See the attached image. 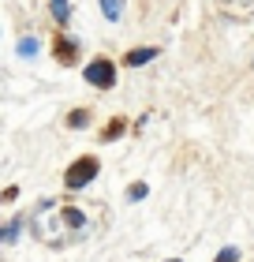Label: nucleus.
Wrapping results in <instances>:
<instances>
[{"instance_id": "f257e3e1", "label": "nucleus", "mask_w": 254, "mask_h": 262, "mask_svg": "<svg viewBox=\"0 0 254 262\" xmlns=\"http://www.w3.org/2000/svg\"><path fill=\"white\" fill-rule=\"evenodd\" d=\"M94 176H98V158H79V161L64 172V184L71 187V191H82Z\"/></svg>"}, {"instance_id": "f03ea898", "label": "nucleus", "mask_w": 254, "mask_h": 262, "mask_svg": "<svg viewBox=\"0 0 254 262\" xmlns=\"http://www.w3.org/2000/svg\"><path fill=\"white\" fill-rule=\"evenodd\" d=\"M82 75H86L90 86L108 90V86L116 82V64H112V60H101V56H98V60H90V64H86V71H82Z\"/></svg>"}, {"instance_id": "7ed1b4c3", "label": "nucleus", "mask_w": 254, "mask_h": 262, "mask_svg": "<svg viewBox=\"0 0 254 262\" xmlns=\"http://www.w3.org/2000/svg\"><path fill=\"white\" fill-rule=\"evenodd\" d=\"M153 56H157V49H150V45H142V49H131V53L124 56V64H127V68H142V64H150Z\"/></svg>"}, {"instance_id": "20e7f679", "label": "nucleus", "mask_w": 254, "mask_h": 262, "mask_svg": "<svg viewBox=\"0 0 254 262\" xmlns=\"http://www.w3.org/2000/svg\"><path fill=\"white\" fill-rule=\"evenodd\" d=\"M101 15L108 23H120V15H124V0H101Z\"/></svg>"}, {"instance_id": "39448f33", "label": "nucleus", "mask_w": 254, "mask_h": 262, "mask_svg": "<svg viewBox=\"0 0 254 262\" xmlns=\"http://www.w3.org/2000/svg\"><path fill=\"white\" fill-rule=\"evenodd\" d=\"M38 49H41V41H38V38H22V41H19V56H34Z\"/></svg>"}, {"instance_id": "423d86ee", "label": "nucleus", "mask_w": 254, "mask_h": 262, "mask_svg": "<svg viewBox=\"0 0 254 262\" xmlns=\"http://www.w3.org/2000/svg\"><path fill=\"white\" fill-rule=\"evenodd\" d=\"M53 15H56L60 23H67V19H71V8H67V0H53Z\"/></svg>"}, {"instance_id": "0eeeda50", "label": "nucleus", "mask_w": 254, "mask_h": 262, "mask_svg": "<svg viewBox=\"0 0 254 262\" xmlns=\"http://www.w3.org/2000/svg\"><path fill=\"white\" fill-rule=\"evenodd\" d=\"M86 120H90V113H86V109H75V113L67 116V124H71V127H86Z\"/></svg>"}, {"instance_id": "6e6552de", "label": "nucleus", "mask_w": 254, "mask_h": 262, "mask_svg": "<svg viewBox=\"0 0 254 262\" xmlns=\"http://www.w3.org/2000/svg\"><path fill=\"white\" fill-rule=\"evenodd\" d=\"M127 199H131V202L146 199V184H135V187H131V191H127Z\"/></svg>"}, {"instance_id": "1a4fd4ad", "label": "nucleus", "mask_w": 254, "mask_h": 262, "mask_svg": "<svg viewBox=\"0 0 254 262\" xmlns=\"http://www.w3.org/2000/svg\"><path fill=\"white\" fill-rule=\"evenodd\" d=\"M236 258H239V251H236V247H224V251L217 255V262H236Z\"/></svg>"}, {"instance_id": "9d476101", "label": "nucleus", "mask_w": 254, "mask_h": 262, "mask_svg": "<svg viewBox=\"0 0 254 262\" xmlns=\"http://www.w3.org/2000/svg\"><path fill=\"white\" fill-rule=\"evenodd\" d=\"M15 236H19V221H11L8 229H4V244H11V240H15Z\"/></svg>"}, {"instance_id": "9b49d317", "label": "nucleus", "mask_w": 254, "mask_h": 262, "mask_svg": "<svg viewBox=\"0 0 254 262\" xmlns=\"http://www.w3.org/2000/svg\"><path fill=\"white\" fill-rule=\"evenodd\" d=\"M172 262H179V258H172Z\"/></svg>"}]
</instances>
